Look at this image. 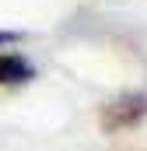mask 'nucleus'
Wrapping results in <instances>:
<instances>
[{"mask_svg": "<svg viewBox=\"0 0 147 151\" xmlns=\"http://www.w3.org/2000/svg\"><path fill=\"white\" fill-rule=\"evenodd\" d=\"M144 116H147V91H137V95H123V99H116L112 106H105L102 123H105L109 130H126V127L140 123Z\"/></svg>", "mask_w": 147, "mask_h": 151, "instance_id": "f257e3e1", "label": "nucleus"}, {"mask_svg": "<svg viewBox=\"0 0 147 151\" xmlns=\"http://www.w3.org/2000/svg\"><path fill=\"white\" fill-rule=\"evenodd\" d=\"M35 77V67L21 53H0V88H18Z\"/></svg>", "mask_w": 147, "mask_h": 151, "instance_id": "f03ea898", "label": "nucleus"}, {"mask_svg": "<svg viewBox=\"0 0 147 151\" xmlns=\"http://www.w3.org/2000/svg\"><path fill=\"white\" fill-rule=\"evenodd\" d=\"M7 42H18V32H4L0 28V46H7Z\"/></svg>", "mask_w": 147, "mask_h": 151, "instance_id": "7ed1b4c3", "label": "nucleus"}]
</instances>
